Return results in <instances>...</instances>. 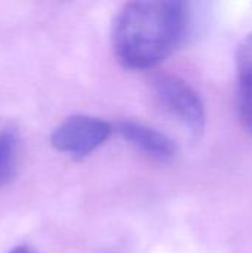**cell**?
Wrapping results in <instances>:
<instances>
[{"instance_id":"6da1fadb","label":"cell","mask_w":252,"mask_h":253,"mask_svg":"<svg viewBox=\"0 0 252 253\" xmlns=\"http://www.w3.org/2000/svg\"><path fill=\"white\" fill-rule=\"evenodd\" d=\"M187 4L177 0L132 1L113 24V49L125 67L146 70L168 58L187 28Z\"/></svg>"},{"instance_id":"7a4b0ae2","label":"cell","mask_w":252,"mask_h":253,"mask_svg":"<svg viewBox=\"0 0 252 253\" xmlns=\"http://www.w3.org/2000/svg\"><path fill=\"white\" fill-rule=\"evenodd\" d=\"M153 89L159 104L181 123L193 138H199L206 125V111L198 90L177 76L163 74L154 79Z\"/></svg>"},{"instance_id":"3957f363","label":"cell","mask_w":252,"mask_h":253,"mask_svg":"<svg viewBox=\"0 0 252 253\" xmlns=\"http://www.w3.org/2000/svg\"><path fill=\"white\" fill-rule=\"evenodd\" d=\"M111 133V126L94 116H71L61 122L50 135V144L61 153L83 159L101 147Z\"/></svg>"},{"instance_id":"277c9868","label":"cell","mask_w":252,"mask_h":253,"mask_svg":"<svg viewBox=\"0 0 252 253\" xmlns=\"http://www.w3.org/2000/svg\"><path fill=\"white\" fill-rule=\"evenodd\" d=\"M117 130L129 144L157 162H171L177 156L175 142L149 125L135 120H123L117 123Z\"/></svg>"},{"instance_id":"5b68a950","label":"cell","mask_w":252,"mask_h":253,"mask_svg":"<svg viewBox=\"0 0 252 253\" xmlns=\"http://www.w3.org/2000/svg\"><path fill=\"white\" fill-rule=\"evenodd\" d=\"M238 108L241 120L252 133V33L245 36L236 50Z\"/></svg>"},{"instance_id":"8992f818","label":"cell","mask_w":252,"mask_h":253,"mask_svg":"<svg viewBox=\"0 0 252 253\" xmlns=\"http://www.w3.org/2000/svg\"><path fill=\"white\" fill-rule=\"evenodd\" d=\"M18 135L13 129L0 132V187L13 181L18 169Z\"/></svg>"},{"instance_id":"52a82bcc","label":"cell","mask_w":252,"mask_h":253,"mask_svg":"<svg viewBox=\"0 0 252 253\" xmlns=\"http://www.w3.org/2000/svg\"><path fill=\"white\" fill-rule=\"evenodd\" d=\"M9 253H37L33 248L30 246H25V245H21V246H15Z\"/></svg>"}]
</instances>
